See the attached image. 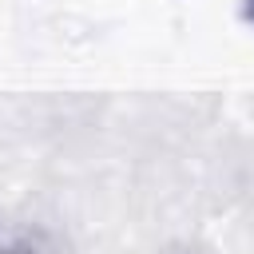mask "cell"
Listing matches in <instances>:
<instances>
[{"label": "cell", "instance_id": "6da1fadb", "mask_svg": "<svg viewBox=\"0 0 254 254\" xmlns=\"http://www.w3.org/2000/svg\"><path fill=\"white\" fill-rule=\"evenodd\" d=\"M0 254H40L32 242H0Z\"/></svg>", "mask_w": 254, "mask_h": 254}, {"label": "cell", "instance_id": "7a4b0ae2", "mask_svg": "<svg viewBox=\"0 0 254 254\" xmlns=\"http://www.w3.org/2000/svg\"><path fill=\"white\" fill-rule=\"evenodd\" d=\"M242 20L254 24V0H242Z\"/></svg>", "mask_w": 254, "mask_h": 254}]
</instances>
